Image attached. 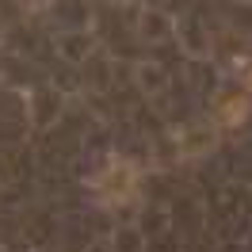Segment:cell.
<instances>
[{
  "label": "cell",
  "mask_w": 252,
  "mask_h": 252,
  "mask_svg": "<svg viewBox=\"0 0 252 252\" xmlns=\"http://www.w3.org/2000/svg\"><path fill=\"white\" fill-rule=\"evenodd\" d=\"M134 191H138V172H134V164L115 160V164L103 168V176H99V195H103L107 203H130Z\"/></svg>",
  "instance_id": "1"
},
{
  "label": "cell",
  "mask_w": 252,
  "mask_h": 252,
  "mask_svg": "<svg viewBox=\"0 0 252 252\" xmlns=\"http://www.w3.org/2000/svg\"><path fill=\"white\" fill-rule=\"evenodd\" d=\"M249 88H252V65H249Z\"/></svg>",
  "instance_id": "2"
}]
</instances>
